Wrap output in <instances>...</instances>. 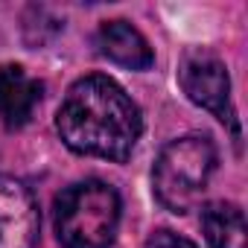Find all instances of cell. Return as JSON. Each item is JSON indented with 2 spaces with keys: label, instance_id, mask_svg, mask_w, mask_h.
<instances>
[{
  "label": "cell",
  "instance_id": "5",
  "mask_svg": "<svg viewBox=\"0 0 248 248\" xmlns=\"http://www.w3.org/2000/svg\"><path fill=\"white\" fill-rule=\"evenodd\" d=\"M41 213L32 190L12 175H0V248H35Z\"/></svg>",
  "mask_w": 248,
  "mask_h": 248
},
{
  "label": "cell",
  "instance_id": "3",
  "mask_svg": "<svg viewBox=\"0 0 248 248\" xmlns=\"http://www.w3.org/2000/svg\"><path fill=\"white\" fill-rule=\"evenodd\" d=\"M216 170V146L204 135H187L167 143L152 170V190L164 210L187 213L204 196Z\"/></svg>",
  "mask_w": 248,
  "mask_h": 248
},
{
  "label": "cell",
  "instance_id": "6",
  "mask_svg": "<svg viewBox=\"0 0 248 248\" xmlns=\"http://www.w3.org/2000/svg\"><path fill=\"white\" fill-rule=\"evenodd\" d=\"M44 82L30 76L24 64L0 67V123L6 129H24L41 105Z\"/></svg>",
  "mask_w": 248,
  "mask_h": 248
},
{
  "label": "cell",
  "instance_id": "8",
  "mask_svg": "<svg viewBox=\"0 0 248 248\" xmlns=\"http://www.w3.org/2000/svg\"><path fill=\"white\" fill-rule=\"evenodd\" d=\"M202 231L210 248H248L245 213L233 202H210L202 207Z\"/></svg>",
  "mask_w": 248,
  "mask_h": 248
},
{
  "label": "cell",
  "instance_id": "4",
  "mask_svg": "<svg viewBox=\"0 0 248 248\" xmlns=\"http://www.w3.org/2000/svg\"><path fill=\"white\" fill-rule=\"evenodd\" d=\"M178 85L187 99L204 111H210L219 123L231 126L233 138H239L236 111L231 105V76L225 62L210 50H190L178 67Z\"/></svg>",
  "mask_w": 248,
  "mask_h": 248
},
{
  "label": "cell",
  "instance_id": "9",
  "mask_svg": "<svg viewBox=\"0 0 248 248\" xmlns=\"http://www.w3.org/2000/svg\"><path fill=\"white\" fill-rule=\"evenodd\" d=\"M146 248H199V245H196L193 239H187V236L170 231V228H158V231L149 233Z\"/></svg>",
  "mask_w": 248,
  "mask_h": 248
},
{
  "label": "cell",
  "instance_id": "2",
  "mask_svg": "<svg viewBox=\"0 0 248 248\" xmlns=\"http://www.w3.org/2000/svg\"><path fill=\"white\" fill-rule=\"evenodd\" d=\"M117 225L120 196L105 181H76L56 196V236L62 248H111Z\"/></svg>",
  "mask_w": 248,
  "mask_h": 248
},
{
  "label": "cell",
  "instance_id": "7",
  "mask_svg": "<svg viewBox=\"0 0 248 248\" xmlns=\"http://www.w3.org/2000/svg\"><path fill=\"white\" fill-rule=\"evenodd\" d=\"M96 47L105 59L129 70H149L155 64V53L149 41L129 21H105L96 32Z\"/></svg>",
  "mask_w": 248,
  "mask_h": 248
},
{
  "label": "cell",
  "instance_id": "1",
  "mask_svg": "<svg viewBox=\"0 0 248 248\" xmlns=\"http://www.w3.org/2000/svg\"><path fill=\"white\" fill-rule=\"evenodd\" d=\"M56 132L76 155L123 164L140 140L143 117L123 85L111 76L91 73L67 88L56 111Z\"/></svg>",
  "mask_w": 248,
  "mask_h": 248
}]
</instances>
